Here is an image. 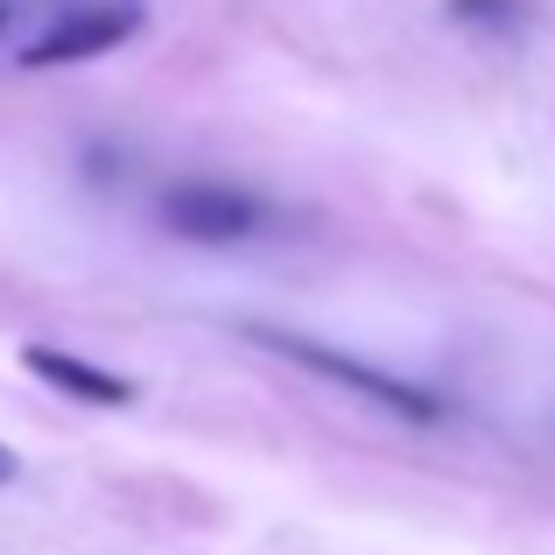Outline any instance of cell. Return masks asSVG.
<instances>
[{
  "label": "cell",
  "mask_w": 555,
  "mask_h": 555,
  "mask_svg": "<svg viewBox=\"0 0 555 555\" xmlns=\"http://www.w3.org/2000/svg\"><path fill=\"white\" fill-rule=\"evenodd\" d=\"M450 14L457 22H486V28H506L520 14V0H450Z\"/></svg>",
  "instance_id": "5b68a950"
},
{
  "label": "cell",
  "mask_w": 555,
  "mask_h": 555,
  "mask_svg": "<svg viewBox=\"0 0 555 555\" xmlns=\"http://www.w3.org/2000/svg\"><path fill=\"white\" fill-rule=\"evenodd\" d=\"M14 472H22V464H14V450L0 443V486H14Z\"/></svg>",
  "instance_id": "8992f818"
},
{
  "label": "cell",
  "mask_w": 555,
  "mask_h": 555,
  "mask_svg": "<svg viewBox=\"0 0 555 555\" xmlns=\"http://www.w3.org/2000/svg\"><path fill=\"white\" fill-rule=\"evenodd\" d=\"M22 366L36 379H50L56 393H70V401H92V408H127L134 401V379L92 366V359H78V352H56V345H28Z\"/></svg>",
  "instance_id": "277c9868"
},
{
  "label": "cell",
  "mask_w": 555,
  "mask_h": 555,
  "mask_svg": "<svg viewBox=\"0 0 555 555\" xmlns=\"http://www.w3.org/2000/svg\"><path fill=\"white\" fill-rule=\"evenodd\" d=\"M134 22H141L134 8H85V14H70V22H56L42 42H28L22 64L50 70V64H85V56H106V50H120V42L134 36Z\"/></svg>",
  "instance_id": "3957f363"
},
{
  "label": "cell",
  "mask_w": 555,
  "mask_h": 555,
  "mask_svg": "<svg viewBox=\"0 0 555 555\" xmlns=\"http://www.w3.org/2000/svg\"><path fill=\"white\" fill-rule=\"evenodd\" d=\"M163 218L177 240H197V246H232V240H254L260 232V197H246V190L232 183H177L163 197Z\"/></svg>",
  "instance_id": "7a4b0ae2"
},
{
  "label": "cell",
  "mask_w": 555,
  "mask_h": 555,
  "mask_svg": "<svg viewBox=\"0 0 555 555\" xmlns=\"http://www.w3.org/2000/svg\"><path fill=\"white\" fill-rule=\"evenodd\" d=\"M260 338H268L274 352H288L296 366H310V373L338 379V387L366 393V401L387 408V415H408V422H436V415H443V401H436L429 387H415V379H393V373H379V366H366V359H352V352H331V345L296 338V331H260Z\"/></svg>",
  "instance_id": "6da1fadb"
}]
</instances>
